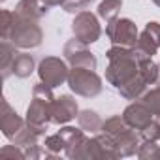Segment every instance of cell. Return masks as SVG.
I'll use <instances>...</instances> for the list:
<instances>
[{"instance_id": "cell-1", "label": "cell", "mask_w": 160, "mask_h": 160, "mask_svg": "<svg viewBox=\"0 0 160 160\" xmlns=\"http://www.w3.org/2000/svg\"><path fill=\"white\" fill-rule=\"evenodd\" d=\"M2 40L19 49H32L42 43L43 32L32 19H25L10 10H2Z\"/></svg>"}, {"instance_id": "cell-2", "label": "cell", "mask_w": 160, "mask_h": 160, "mask_svg": "<svg viewBox=\"0 0 160 160\" xmlns=\"http://www.w3.org/2000/svg\"><path fill=\"white\" fill-rule=\"evenodd\" d=\"M109 66L106 70V79L115 87H122L124 83H128L132 77H136L139 73V57L136 55L134 47H122V45H113L108 53H106Z\"/></svg>"}, {"instance_id": "cell-3", "label": "cell", "mask_w": 160, "mask_h": 160, "mask_svg": "<svg viewBox=\"0 0 160 160\" xmlns=\"http://www.w3.org/2000/svg\"><path fill=\"white\" fill-rule=\"evenodd\" d=\"M53 102L55 96L51 92V87L43 81L38 83L32 89V102L27 109V122L38 128H47L53 117Z\"/></svg>"}, {"instance_id": "cell-4", "label": "cell", "mask_w": 160, "mask_h": 160, "mask_svg": "<svg viewBox=\"0 0 160 160\" xmlns=\"http://www.w3.org/2000/svg\"><path fill=\"white\" fill-rule=\"evenodd\" d=\"M68 87L85 98H94L102 92V77L89 68H73L68 73Z\"/></svg>"}, {"instance_id": "cell-5", "label": "cell", "mask_w": 160, "mask_h": 160, "mask_svg": "<svg viewBox=\"0 0 160 160\" xmlns=\"http://www.w3.org/2000/svg\"><path fill=\"white\" fill-rule=\"evenodd\" d=\"M106 36L113 45H122V47H136L138 43V27L134 25L132 19H113L106 27Z\"/></svg>"}, {"instance_id": "cell-6", "label": "cell", "mask_w": 160, "mask_h": 160, "mask_svg": "<svg viewBox=\"0 0 160 160\" xmlns=\"http://www.w3.org/2000/svg\"><path fill=\"white\" fill-rule=\"evenodd\" d=\"M72 32L73 38L83 42V43H94L98 42V38L102 36V27L98 23V17L91 12H79L72 23Z\"/></svg>"}, {"instance_id": "cell-7", "label": "cell", "mask_w": 160, "mask_h": 160, "mask_svg": "<svg viewBox=\"0 0 160 160\" xmlns=\"http://www.w3.org/2000/svg\"><path fill=\"white\" fill-rule=\"evenodd\" d=\"M68 73H70V70H68L66 62L62 58H58V57H45L38 66L40 81H43L51 89L62 85L64 81H68Z\"/></svg>"}, {"instance_id": "cell-8", "label": "cell", "mask_w": 160, "mask_h": 160, "mask_svg": "<svg viewBox=\"0 0 160 160\" xmlns=\"http://www.w3.org/2000/svg\"><path fill=\"white\" fill-rule=\"evenodd\" d=\"M160 49V23L151 21L147 23V27L143 28V32L138 38V43L134 47L136 55L139 57V60H147L152 58V55Z\"/></svg>"}, {"instance_id": "cell-9", "label": "cell", "mask_w": 160, "mask_h": 160, "mask_svg": "<svg viewBox=\"0 0 160 160\" xmlns=\"http://www.w3.org/2000/svg\"><path fill=\"white\" fill-rule=\"evenodd\" d=\"M62 55L66 57V60L73 66V68H89V70H96V57L87 49V43L79 42V40H70L66 42Z\"/></svg>"}, {"instance_id": "cell-10", "label": "cell", "mask_w": 160, "mask_h": 160, "mask_svg": "<svg viewBox=\"0 0 160 160\" xmlns=\"http://www.w3.org/2000/svg\"><path fill=\"white\" fill-rule=\"evenodd\" d=\"M64 141H66V156L68 158H87V145H89V138L85 136V130L81 128H72V126H64L58 132Z\"/></svg>"}, {"instance_id": "cell-11", "label": "cell", "mask_w": 160, "mask_h": 160, "mask_svg": "<svg viewBox=\"0 0 160 160\" xmlns=\"http://www.w3.org/2000/svg\"><path fill=\"white\" fill-rule=\"evenodd\" d=\"M79 115V109H77V102L64 94L60 98H55L53 102V117H51V122L55 124H66L70 122L72 119H75Z\"/></svg>"}, {"instance_id": "cell-12", "label": "cell", "mask_w": 160, "mask_h": 160, "mask_svg": "<svg viewBox=\"0 0 160 160\" xmlns=\"http://www.w3.org/2000/svg\"><path fill=\"white\" fill-rule=\"evenodd\" d=\"M122 117H124V121H126L132 128H136L138 132L143 130V128L152 121V113H151V109H149L141 100H139V102H132V104L124 109Z\"/></svg>"}, {"instance_id": "cell-13", "label": "cell", "mask_w": 160, "mask_h": 160, "mask_svg": "<svg viewBox=\"0 0 160 160\" xmlns=\"http://www.w3.org/2000/svg\"><path fill=\"white\" fill-rule=\"evenodd\" d=\"M49 4L45 0H19V4L15 8V13L25 17V19H42L49 13Z\"/></svg>"}, {"instance_id": "cell-14", "label": "cell", "mask_w": 160, "mask_h": 160, "mask_svg": "<svg viewBox=\"0 0 160 160\" xmlns=\"http://www.w3.org/2000/svg\"><path fill=\"white\" fill-rule=\"evenodd\" d=\"M23 126H25V121L12 109L10 102L4 100V113H2V132H4V136L12 141L21 132Z\"/></svg>"}, {"instance_id": "cell-15", "label": "cell", "mask_w": 160, "mask_h": 160, "mask_svg": "<svg viewBox=\"0 0 160 160\" xmlns=\"http://www.w3.org/2000/svg\"><path fill=\"white\" fill-rule=\"evenodd\" d=\"M119 94L126 100H139L145 92H147V83H145V79L141 77V73H138L136 77H132L128 83H124L122 87L117 89Z\"/></svg>"}, {"instance_id": "cell-16", "label": "cell", "mask_w": 160, "mask_h": 160, "mask_svg": "<svg viewBox=\"0 0 160 160\" xmlns=\"http://www.w3.org/2000/svg\"><path fill=\"white\" fill-rule=\"evenodd\" d=\"M32 72H34V57L27 55V53H17V57H15V60L12 64V73L25 79Z\"/></svg>"}, {"instance_id": "cell-17", "label": "cell", "mask_w": 160, "mask_h": 160, "mask_svg": "<svg viewBox=\"0 0 160 160\" xmlns=\"http://www.w3.org/2000/svg\"><path fill=\"white\" fill-rule=\"evenodd\" d=\"M77 122H79V128H81V130L91 132V134L102 130V124H104L100 115L96 111H91V109H85V111L79 113L77 115Z\"/></svg>"}, {"instance_id": "cell-18", "label": "cell", "mask_w": 160, "mask_h": 160, "mask_svg": "<svg viewBox=\"0 0 160 160\" xmlns=\"http://www.w3.org/2000/svg\"><path fill=\"white\" fill-rule=\"evenodd\" d=\"M2 55H0V68H2V77L6 79L10 73H12V64L17 57V47L10 42H2V47H0Z\"/></svg>"}, {"instance_id": "cell-19", "label": "cell", "mask_w": 160, "mask_h": 160, "mask_svg": "<svg viewBox=\"0 0 160 160\" xmlns=\"http://www.w3.org/2000/svg\"><path fill=\"white\" fill-rule=\"evenodd\" d=\"M121 8H122V0H102L98 6V17H102L109 23L119 17Z\"/></svg>"}, {"instance_id": "cell-20", "label": "cell", "mask_w": 160, "mask_h": 160, "mask_svg": "<svg viewBox=\"0 0 160 160\" xmlns=\"http://www.w3.org/2000/svg\"><path fill=\"white\" fill-rule=\"evenodd\" d=\"M139 73L141 77L145 79L147 85H158V75H160V66L152 60V58H147L139 64Z\"/></svg>"}, {"instance_id": "cell-21", "label": "cell", "mask_w": 160, "mask_h": 160, "mask_svg": "<svg viewBox=\"0 0 160 160\" xmlns=\"http://www.w3.org/2000/svg\"><path fill=\"white\" fill-rule=\"evenodd\" d=\"M139 100H141L149 109H151V113H152L154 117H158V115H160V85H156L154 89L147 91Z\"/></svg>"}, {"instance_id": "cell-22", "label": "cell", "mask_w": 160, "mask_h": 160, "mask_svg": "<svg viewBox=\"0 0 160 160\" xmlns=\"http://www.w3.org/2000/svg\"><path fill=\"white\" fill-rule=\"evenodd\" d=\"M43 147H45V154L55 156V154H58L60 151H64V149H66V141H64V138H62L60 134H55V136L45 138Z\"/></svg>"}, {"instance_id": "cell-23", "label": "cell", "mask_w": 160, "mask_h": 160, "mask_svg": "<svg viewBox=\"0 0 160 160\" xmlns=\"http://www.w3.org/2000/svg\"><path fill=\"white\" fill-rule=\"evenodd\" d=\"M139 138L143 141H158L160 139V122L152 119L143 130H139Z\"/></svg>"}, {"instance_id": "cell-24", "label": "cell", "mask_w": 160, "mask_h": 160, "mask_svg": "<svg viewBox=\"0 0 160 160\" xmlns=\"http://www.w3.org/2000/svg\"><path fill=\"white\" fill-rule=\"evenodd\" d=\"M139 158H160V145L156 141H143L138 149Z\"/></svg>"}, {"instance_id": "cell-25", "label": "cell", "mask_w": 160, "mask_h": 160, "mask_svg": "<svg viewBox=\"0 0 160 160\" xmlns=\"http://www.w3.org/2000/svg\"><path fill=\"white\" fill-rule=\"evenodd\" d=\"M12 147H13V145H12ZM12 147H4L0 154H2V156H8V154H10V156H19V158H25V152H21L17 145H15V149H12Z\"/></svg>"}, {"instance_id": "cell-26", "label": "cell", "mask_w": 160, "mask_h": 160, "mask_svg": "<svg viewBox=\"0 0 160 160\" xmlns=\"http://www.w3.org/2000/svg\"><path fill=\"white\" fill-rule=\"evenodd\" d=\"M45 2H47L49 6H62L66 0H45Z\"/></svg>"}, {"instance_id": "cell-27", "label": "cell", "mask_w": 160, "mask_h": 160, "mask_svg": "<svg viewBox=\"0 0 160 160\" xmlns=\"http://www.w3.org/2000/svg\"><path fill=\"white\" fill-rule=\"evenodd\" d=\"M152 2H154V4H156L158 8H160V0H152Z\"/></svg>"}, {"instance_id": "cell-28", "label": "cell", "mask_w": 160, "mask_h": 160, "mask_svg": "<svg viewBox=\"0 0 160 160\" xmlns=\"http://www.w3.org/2000/svg\"><path fill=\"white\" fill-rule=\"evenodd\" d=\"M156 121H158V122H160V115H158V117H156Z\"/></svg>"}]
</instances>
